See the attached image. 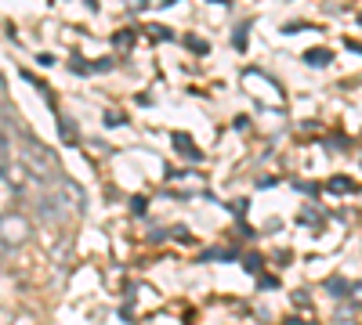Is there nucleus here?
Wrapping results in <instances>:
<instances>
[{
	"mask_svg": "<svg viewBox=\"0 0 362 325\" xmlns=\"http://www.w3.org/2000/svg\"><path fill=\"white\" fill-rule=\"evenodd\" d=\"M18 163H22V170L33 177L37 185H51L54 181V173L62 170L58 166V156L47 149V145L40 141V137H33V134H22V145H18Z\"/></svg>",
	"mask_w": 362,
	"mask_h": 325,
	"instance_id": "obj_1",
	"label": "nucleus"
},
{
	"mask_svg": "<svg viewBox=\"0 0 362 325\" xmlns=\"http://www.w3.org/2000/svg\"><path fill=\"white\" fill-rule=\"evenodd\" d=\"M243 87L250 91V98H254L257 105H264V109H283V105H286V94H283L279 80H272V76L261 73V69H247V73H243Z\"/></svg>",
	"mask_w": 362,
	"mask_h": 325,
	"instance_id": "obj_2",
	"label": "nucleus"
},
{
	"mask_svg": "<svg viewBox=\"0 0 362 325\" xmlns=\"http://www.w3.org/2000/svg\"><path fill=\"white\" fill-rule=\"evenodd\" d=\"M51 195L62 202V206H69V210H76V214L87 210V192L73 181V177H66L62 170H58V173H54V181H51Z\"/></svg>",
	"mask_w": 362,
	"mask_h": 325,
	"instance_id": "obj_3",
	"label": "nucleus"
},
{
	"mask_svg": "<svg viewBox=\"0 0 362 325\" xmlns=\"http://www.w3.org/2000/svg\"><path fill=\"white\" fill-rule=\"evenodd\" d=\"M305 62L319 69V66H326V62H334V54H329L326 47H312V51H305Z\"/></svg>",
	"mask_w": 362,
	"mask_h": 325,
	"instance_id": "obj_4",
	"label": "nucleus"
},
{
	"mask_svg": "<svg viewBox=\"0 0 362 325\" xmlns=\"http://www.w3.org/2000/svg\"><path fill=\"white\" fill-rule=\"evenodd\" d=\"M174 145H177V152L181 156H189V159H199V149H196V145L185 137V134H174Z\"/></svg>",
	"mask_w": 362,
	"mask_h": 325,
	"instance_id": "obj_5",
	"label": "nucleus"
},
{
	"mask_svg": "<svg viewBox=\"0 0 362 325\" xmlns=\"http://www.w3.org/2000/svg\"><path fill=\"white\" fill-rule=\"evenodd\" d=\"M326 289H329V297H337V300H341V297H348V293H344V289H348V282H344V278H329V282H326Z\"/></svg>",
	"mask_w": 362,
	"mask_h": 325,
	"instance_id": "obj_6",
	"label": "nucleus"
},
{
	"mask_svg": "<svg viewBox=\"0 0 362 325\" xmlns=\"http://www.w3.org/2000/svg\"><path fill=\"white\" fill-rule=\"evenodd\" d=\"M58 130H62V137H66L69 145H76V137H80V134H76V127H69L66 120H58Z\"/></svg>",
	"mask_w": 362,
	"mask_h": 325,
	"instance_id": "obj_7",
	"label": "nucleus"
},
{
	"mask_svg": "<svg viewBox=\"0 0 362 325\" xmlns=\"http://www.w3.org/2000/svg\"><path fill=\"white\" fill-rule=\"evenodd\" d=\"M247 33H250V25H239L235 29V47H247Z\"/></svg>",
	"mask_w": 362,
	"mask_h": 325,
	"instance_id": "obj_8",
	"label": "nucleus"
},
{
	"mask_svg": "<svg viewBox=\"0 0 362 325\" xmlns=\"http://www.w3.org/2000/svg\"><path fill=\"white\" fill-rule=\"evenodd\" d=\"M105 123H109V127H119V123H124V116H119V112H109Z\"/></svg>",
	"mask_w": 362,
	"mask_h": 325,
	"instance_id": "obj_9",
	"label": "nucleus"
}]
</instances>
